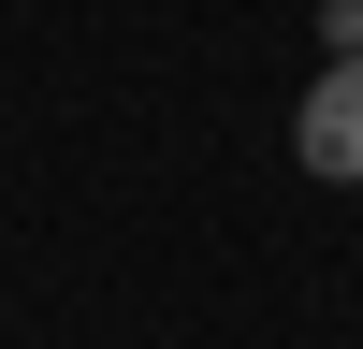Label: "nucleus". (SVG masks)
I'll list each match as a JSON object with an SVG mask.
<instances>
[{"instance_id": "f257e3e1", "label": "nucleus", "mask_w": 363, "mask_h": 349, "mask_svg": "<svg viewBox=\"0 0 363 349\" xmlns=\"http://www.w3.org/2000/svg\"><path fill=\"white\" fill-rule=\"evenodd\" d=\"M291 160L335 174V189H363V58H335V73L306 87V116H291Z\"/></svg>"}]
</instances>
